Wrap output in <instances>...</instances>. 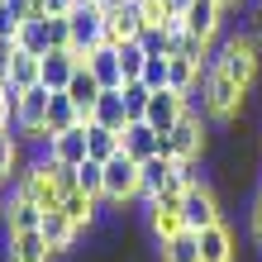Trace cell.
<instances>
[{
	"label": "cell",
	"mask_w": 262,
	"mask_h": 262,
	"mask_svg": "<svg viewBox=\"0 0 262 262\" xmlns=\"http://www.w3.org/2000/svg\"><path fill=\"white\" fill-rule=\"evenodd\" d=\"M243 100H248V91L234 76H224L220 67H205V115H210V124H234L243 115Z\"/></svg>",
	"instance_id": "6da1fadb"
},
{
	"label": "cell",
	"mask_w": 262,
	"mask_h": 262,
	"mask_svg": "<svg viewBox=\"0 0 262 262\" xmlns=\"http://www.w3.org/2000/svg\"><path fill=\"white\" fill-rule=\"evenodd\" d=\"M67 24H72V53L86 62V53L105 43V29H110V10H105L100 0H76L72 14H67Z\"/></svg>",
	"instance_id": "7a4b0ae2"
},
{
	"label": "cell",
	"mask_w": 262,
	"mask_h": 262,
	"mask_svg": "<svg viewBox=\"0 0 262 262\" xmlns=\"http://www.w3.org/2000/svg\"><path fill=\"white\" fill-rule=\"evenodd\" d=\"M138 191H143V162L129 158V152H115L105 162V200L115 205H134Z\"/></svg>",
	"instance_id": "3957f363"
},
{
	"label": "cell",
	"mask_w": 262,
	"mask_h": 262,
	"mask_svg": "<svg viewBox=\"0 0 262 262\" xmlns=\"http://www.w3.org/2000/svg\"><path fill=\"white\" fill-rule=\"evenodd\" d=\"M162 152L177 162H191V158H205L210 152V119L205 115H186L181 124L162 138Z\"/></svg>",
	"instance_id": "277c9868"
},
{
	"label": "cell",
	"mask_w": 262,
	"mask_h": 262,
	"mask_svg": "<svg viewBox=\"0 0 262 262\" xmlns=\"http://www.w3.org/2000/svg\"><path fill=\"white\" fill-rule=\"evenodd\" d=\"M224 210H220V195H214V186H186L181 191V229H210L220 224Z\"/></svg>",
	"instance_id": "5b68a950"
},
{
	"label": "cell",
	"mask_w": 262,
	"mask_h": 262,
	"mask_svg": "<svg viewBox=\"0 0 262 262\" xmlns=\"http://www.w3.org/2000/svg\"><path fill=\"white\" fill-rule=\"evenodd\" d=\"M181 14H186V29L200 34L205 43H220L224 38V24H229V5H224V0H191Z\"/></svg>",
	"instance_id": "8992f818"
},
{
	"label": "cell",
	"mask_w": 262,
	"mask_h": 262,
	"mask_svg": "<svg viewBox=\"0 0 262 262\" xmlns=\"http://www.w3.org/2000/svg\"><path fill=\"white\" fill-rule=\"evenodd\" d=\"M0 262H57V253L48 248L43 229H29V234H10V229H5V243H0Z\"/></svg>",
	"instance_id": "52a82bcc"
},
{
	"label": "cell",
	"mask_w": 262,
	"mask_h": 262,
	"mask_svg": "<svg viewBox=\"0 0 262 262\" xmlns=\"http://www.w3.org/2000/svg\"><path fill=\"white\" fill-rule=\"evenodd\" d=\"M143 119H148L158 134H172L181 119H186V96H181V91H172V86H167V91H152V100H148V115H143Z\"/></svg>",
	"instance_id": "ba28073f"
},
{
	"label": "cell",
	"mask_w": 262,
	"mask_h": 262,
	"mask_svg": "<svg viewBox=\"0 0 262 262\" xmlns=\"http://www.w3.org/2000/svg\"><path fill=\"white\" fill-rule=\"evenodd\" d=\"M43 238H48V248H53L57 257H72L76 248H81V229L72 224V214H67L62 205L43 214Z\"/></svg>",
	"instance_id": "9c48e42d"
},
{
	"label": "cell",
	"mask_w": 262,
	"mask_h": 262,
	"mask_svg": "<svg viewBox=\"0 0 262 262\" xmlns=\"http://www.w3.org/2000/svg\"><path fill=\"white\" fill-rule=\"evenodd\" d=\"M48 96H53L48 86H29L24 96H19V110H14V129H19V138L48 129Z\"/></svg>",
	"instance_id": "30bf717a"
},
{
	"label": "cell",
	"mask_w": 262,
	"mask_h": 262,
	"mask_svg": "<svg viewBox=\"0 0 262 262\" xmlns=\"http://www.w3.org/2000/svg\"><path fill=\"white\" fill-rule=\"evenodd\" d=\"M200 262H238V238L224 220L200 229Z\"/></svg>",
	"instance_id": "8fae6325"
},
{
	"label": "cell",
	"mask_w": 262,
	"mask_h": 262,
	"mask_svg": "<svg viewBox=\"0 0 262 262\" xmlns=\"http://www.w3.org/2000/svg\"><path fill=\"white\" fill-rule=\"evenodd\" d=\"M119 138H124V152H129V158L148 162V158H158V152H162V138H167V134H158L148 119H129Z\"/></svg>",
	"instance_id": "7c38bea8"
},
{
	"label": "cell",
	"mask_w": 262,
	"mask_h": 262,
	"mask_svg": "<svg viewBox=\"0 0 262 262\" xmlns=\"http://www.w3.org/2000/svg\"><path fill=\"white\" fill-rule=\"evenodd\" d=\"M48 158L53 162H67V167H81L91 158V143H86V124H76V129H62V134H53V143H48Z\"/></svg>",
	"instance_id": "4fadbf2b"
},
{
	"label": "cell",
	"mask_w": 262,
	"mask_h": 262,
	"mask_svg": "<svg viewBox=\"0 0 262 262\" xmlns=\"http://www.w3.org/2000/svg\"><path fill=\"white\" fill-rule=\"evenodd\" d=\"M158 262H200V234L195 229H177L172 238H158L152 243Z\"/></svg>",
	"instance_id": "5bb4252c"
},
{
	"label": "cell",
	"mask_w": 262,
	"mask_h": 262,
	"mask_svg": "<svg viewBox=\"0 0 262 262\" xmlns=\"http://www.w3.org/2000/svg\"><path fill=\"white\" fill-rule=\"evenodd\" d=\"M86 67L96 72V81H100L105 91L124 86V67H119V48H115V43H100V48H91V53H86Z\"/></svg>",
	"instance_id": "9a60e30c"
},
{
	"label": "cell",
	"mask_w": 262,
	"mask_h": 262,
	"mask_svg": "<svg viewBox=\"0 0 262 262\" xmlns=\"http://www.w3.org/2000/svg\"><path fill=\"white\" fill-rule=\"evenodd\" d=\"M76 67H81V57H76L72 48H48L43 53V86L48 91H67Z\"/></svg>",
	"instance_id": "2e32d148"
},
{
	"label": "cell",
	"mask_w": 262,
	"mask_h": 262,
	"mask_svg": "<svg viewBox=\"0 0 262 262\" xmlns=\"http://www.w3.org/2000/svg\"><path fill=\"white\" fill-rule=\"evenodd\" d=\"M100 81H96V72H91L86 62L72 72V81H67V96H72V105L81 110V119H91V110H96V100H100Z\"/></svg>",
	"instance_id": "e0dca14e"
},
{
	"label": "cell",
	"mask_w": 262,
	"mask_h": 262,
	"mask_svg": "<svg viewBox=\"0 0 262 262\" xmlns=\"http://www.w3.org/2000/svg\"><path fill=\"white\" fill-rule=\"evenodd\" d=\"M91 124H105V129H115V134H124L129 124V110H124V91H100V100H96V110H91Z\"/></svg>",
	"instance_id": "ac0fdd59"
},
{
	"label": "cell",
	"mask_w": 262,
	"mask_h": 262,
	"mask_svg": "<svg viewBox=\"0 0 262 262\" xmlns=\"http://www.w3.org/2000/svg\"><path fill=\"white\" fill-rule=\"evenodd\" d=\"M43 210L38 200H29V195H19V200H10L5 205V229L10 234H29V229H43Z\"/></svg>",
	"instance_id": "d6986e66"
},
{
	"label": "cell",
	"mask_w": 262,
	"mask_h": 262,
	"mask_svg": "<svg viewBox=\"0 0 262 262\" xmlns=\"http://www.w3.org/2000/svg\"><path fill=\"white\" fill-rule=\"evenodd\" d=\"M10 86H19V91H29V86H43V57H34V53H19L14 48V62H10V76H5Z\"/></svg>",
	"instance_id": "ffe728a7"
},
{
	"label": "cell",
	"mask_w": 262,
	"mask_h": 262,
	"mask_svg": "<svg viewBox=\"0 0 262 262\" xmlns=\"http://www.w3.org/2000/svg\"><path fill=\"white\" fill-rule=\"evenodd\" d=\"M76 124H86V119L72 105V96H67V91H53V96H48V129L62 134V129H76Z\"/></svg>",
	"instance_id": "44dd1931"
},
{
	"label": "cell",
	"mask_w": 262,
	"mask_h": 262,
	"mask_svg": "<svg viewBox=\"0 0 262 262\" xmlns=\"http://www.w3.org/2000/svg\"><path fill=\"white\" fill-rule=\"evenodd\" d=\"M24 138L19 129H5L0 134V181H10V177H19V167H24Z\"/></svg>",
	"instance_id": "7402d4cb"
},
{
	"label": "cell",
	"mask_w": 262,
	"mask_h": 262,
	"mask_svg": "<svg viewBox=\"0 0 262 262\" xmlns=\"http://www.w3.org/2000/svg\"><path fill=\"white\" fill-rule=\"evenodd\" d=\"M86 143H91V158L96 162H110L115 152H124V138L115 129H105V124H91V119H86Z\"/></svg>",
	"instance_id": "603a6c76"
},
{
	"label": "cell",
	"mask_w": 262,
	"mask_h": 262,
	"mask_svg": "<svg viewBox=\"0 0 262 262\" xmlns=\"http://www.w3.org/2000/svg\"><path fill=\"white\" fill-rule=\"evenodd\" d=\"M14 48H19V53H34V57L48 53V24H43V14H34V19H24V24H19V34H14Z\"/></svg>",
	"instance_id": "cb8c5ba5"
},
{
	"label": "cell",
	"mask_w": 262,
	"mask_h": 262,
	"mask_svg": "<svg viewBox=\"0 0 262 262\" xmlns=\"http://www.w3.org/2000/svg\"><path fill=\"white\" fill-rule=\"evenodd\" d=\"M76 191L91 195V200H100V195H105V162L86 158L81 167H76Z\"/></svg>",
	"instance_id": "d4e9b609"
},
{
	"label": "cell",
	"mask_w": 262,
	"mask_h": 262,
	"mask_svg": "<svg viewBox=\"0 0 262 262\" xmlns=\"http://www.w3.org/2000/svg\"><path fill=\"white\" fill-rule=\"evenodd\" d=\"M119 48V67H124V81H138L143 76V62H148V48L138 38H129V43H115Z\"/></svg>",
	"instance_id": "484cf974"
},
{
	"label": "cell",
	"mask_w": 262,
	"mask_h": 262,
	"mask_svg": "<svg viewBox=\"0 0 262 262\" xmlns=\"http://www.w3.org/2000/svg\"><path fill=\"white\" fill-rule=\"evenodd\" d=\"M138 81H143L148 91H167V86H172V57H167V53L148 57V62H143V76H138Z\"/></svg>",
	"instance_id": "4316f807"
},
{
	"label": "cell",
	"mask_w": 262,
	"mask_h": 262,
	"mask_svg": "<svg viewBox=\"0 0 262 262\" xmlns=\"http://www.w3.org/2000/svg\"><path fill=\"white\" fill-rule=\"evenodd\" d=\"M200 76H205V67H200V62H191V57H172V91H181V96H186Z\"/></svg>",
	"instance_id": "83f0119b"
},
{
	"label": "cell",
	"mask_w": 262,
	"mask_h": 262,
	"mask_svg": "<svg viewBox=\"0 0 262 262\" xmlns=\"http://www.w3.org/2000/svg\"><path fill=\"white\" fill-rule=\"evenodd\" d=\"M119 91H124V110H129V119H143V115H148V100H152V91H148L143 81H124Z\"/></svg>",
	"instance_id": "f1b7e54d"
},
{
	"label": "cell",
	"mask_w": 262,
	"mask_h": 262,
	"mask_svg": "<svg viewBox=\"0 0 262 262\" xmlns=\"http://www.w3.org/2000/svg\"><path fill=\"white\" fill-rule=\"evenodd\" d=\"M138 43L148 48V57H158V53H167V57H172V34H167V24H143Z\"/></svg>",
	"instance_id": "f546056e"
},
{
	"label": "cell",
	"mask_w": 262,
	"mask_h": 262,
	"mask_svg": "<svg viewBox=\"0 0 262 262\" xmlns=\"http://www.w3.org/2000/svg\"><path fill=\"white\" fill-rule=\"evenodd\" d=\"M43 24H48V48H72V24H67V14H43Z\"/></svg>",
	"instance_id": "4dcf8cb0"
},
{
	"label": "cell",
	"mask_w": 262,
	"mask_h": 262,
	"mask_svg": "<svg viewBox=\"0 0 262 262\" xmlns=\"http://www.w3.org/2000/svg\"><path fill=\"white\" fill-rule=\"evenodd\" d=\"M138 10H143V24H167V19L177 14L167 0H138Z\"/></svg>",
	"instance_id": "1f68e13d"
},
{
	"label": "cell",
	"mask_w": 262,
	"mask_h": 262,
	"mask_svg": "<svg viewBox=\"0 0 262 262\" xmlns=\"http://www.w3.org/2000/svg\"><path fill=\"white\" fill-rule=\"evenodd\" d=\"M19 24H24L19 14H14L10 5H0V38H10V43H14V34H19Z\"/></svg>",
	"instance_id": "d6a6232c"
},
{
	"label": "cell",
	"mask_w": 262,
	"mask_h": 262,
	"mask_svg": "<svg viewBox=\"0 0 262 262\" xmlns=\"http://www.w3.org/2000/svg\"><path fill=\"white\" fill-rule=\"evenodd\" d=\"M76 0H38V14H72Z\"/></svg>",
	"instance_id": "836d02e7"
},
{
	"label": "cell",
	"mask_w": 262,
	"mask_h": 262,
	"mask_svg": "<svg viewBox=\"0 0 262 262\" xmlns=\"http://www.w3.org/2000/svg\"><path fill=\"white\" fill-rule=\"evenodd\" d=\"M5 5L19 14V19H34V14H38V0H5Z\"/></svg>",
	"instance_id": "e575fe53"
},
{
	"label": "cell",
	"mask_w": 262,
	"mask_h": 262,
	"mask_svg": "<svg viewBox=\"0 0 262 262\" xmlns=\"http://www.w3.org/2000/svg\"><path fill=\"white\" fill-rule=\"evenodd\" d=\"M10 62H14V43H10V38H0V81L10 76Z\"/></svg>",
	"instance_id": "d590c367"
},
{
	"label": "cell",
	"mask_w": 262,
	"mask_h": 262,
	"mask_svg": "<svg viewBox=\"0 0 262 262\" xmlns=\"http://www.w3.org/2000/svg\"><path fill=\"white\" fill-rule=\"evenodd\" d=\"M253 243L262 253V195H253Z\"/></svg>",
	"instance_id": "8d00e7d4"
},
{
	"label": "cell",
	"mask_w": 262,
	"mask_h": 262,
	"mask_svg": "<svg viewBox=\"0 0 262 262\" xmlns=\"http://www.w3.org/2000/svg\"><path fill=\"white\" fill-rule=\"evenodd\" d=\"M248 29H253V38L262 43V10H257V14H253V19H248Z\"/></svg>",
	"instance_id": "74e56055"
},
{
	"label": "cell",
	"mask_w": 262,
	"mask_h": 262,
	"mask_svg": "<svg viewBox=\"0 0 262 262\" xmlns=\"http://www.w3.org/2000/svg\"><path fill=\"white\" fill-rule=\"evenodd\" d=\"M167 5H172V10L181 14V10H186V5H191V0H167Z\"/></svg>",
	"instance_id": "f35d334b"
},
{
	"label": "cell",
	"mask_w": 262,
	"mask_h": 262,
	"mask_svg": "<svg viewBox=\"0 0 262 262\" xmlns=\"http://www.w3.org/2000/svg\"><path fill=\"white\" fill-rule=\"evenodd\" d=\"M0 5H5V0H0Z\"/></svg>",
	"instance_id": "ab89813d"
}]
</instances>
